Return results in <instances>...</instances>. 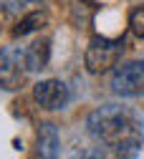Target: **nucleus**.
<instances>
[{
    "label": "nucleus",
    "instance_id": "obj_4",
    "mask_svg": "<svg viewBox=\"0 0 144 159\" xmlns=\"http://www.w3.org/2000/svg\"><path fill=\"white\" fill-rule=\"evenodd\" d=\"M111 91L119 96H144V61H127L114 68Z\"/></svg>",
    "mask_w": 144,
    "mask_h": 159
},
{
    "label": "nucleus",
    "instance_id": "obj_10",
    "mask_svg": "<svg viewBox=\"0 0 144 159\" xmlns=\"http://www.w3.org/2000/svg\"><path fill=\"white\" fill-rule=\"evenodd\" d=\"M129 28L137 38H144V5H137L129 13Z\"/></svg>",
    "mask_w": 144,
    "mask_h": 159
},
{
    "label": "nucleus",
    "instance_id": "obj_7",
    "mask_svg": "<svg viewBox=\"0 0 144 159\" xmlns=\"http://www.w3.org/2000/svg\"><path fill=\"white\" fill-rule=\"evenodd\" d=\"M142 144L127 142V144H104L99 142V147H94L86 159H139Z\"/></svg>",
    "mask_w": 144,
    "mask_h": 159
},
{
    "label": "nucleus",
    "instance_id": "obj_2",
    "mask_svg": "<svg viewBox=\"0 0 144 159\" xmlns=\"http://www.w3.org/2000/svg\"><path fill=\"white\" fill-rule=\"evenodd\" d=\"M121 53H124V38H106V35H94L89 41L86 56H84V63L86 71L99 76V73H106L109 68H114L119 63Z\"/></svg>",
    "mask_w": 144,
    "mask_h": 159
},
{
    "label": "nucleus",
    "instance_id": "obj_13",
    "mask_svg": "<svg viewBox=\"0 0 144 159\" xmlns=\"http://www.w3.org/2000/svg\"><path fill=\"white\" fill-rule=\"evenodd\" d=\"M30 159H33V157H30Z\"/></svg>",
    "mask_w": 144,
    "mask_h": 159
},
{
    "label": "nucleus",
    "instance_id": "obj_1",
    "mask_svg": "<svg viewBox=\"0 0 144 159\" xmlns=\"http://www.w3.org/2000/svg\"><path fill=\"white\" fill-rule=\"evenodd\" d=\"M86 129L96 142H104V144L144 142V129H142V121L134 116V111L116 104H104L94 109L86 119Z\"/></svg>",
    "mask_w": 144,
    "mask_h": 159
},
{
    "label": "nucleus",
    "instance_id": "obj_5",
    "mask_svg": "<svg viewBox=\"0 0 144 159\" xmlns=\"http://www.w3.org/2000/svg\"><path fill=\"white\" fill-rule=\"evenodd\" d=\"M33 98H35V104L40 109L58 111V109H63L68 104L71 91H68V86L63 81H58V78H46V81H38L33 86Z\"/></svg>",
    "mask_w": 144,
    "mask_h": 159
},
{
    "label": "nucleus",
    "instance_id": "obj_11",
    "mask_svg": "<svg viewBox=\"0 0 144 159\" xmlns=\"http://www.w3.org/2000/svg\"><path fill=\"white\" fill-rule=\"evenodd\" d=\"M81 3H86V5H94V3H96V0H81Z\"/></svg>",
    "mask_w": 144,
    "mask_h": 159
},
{
    "label": "nucleus",
    "instance_id": "obj_8",
    "mask_svg": "<svg viewBox=\"0 0 144 159\" xmlns=\"http://www.w3.org/2000/svg\"><path fill=\"white\" fill-rule=\"evenodd\" d=\"M51 61V41L48 38H38L26 48V66L28 71H43Z\"/></svg>",
    "mask_w": 144,
    "mask_h": 159
},
{
    "label": "nucleus",
    "instance_id": "obj_3",
    "mask_svg": "<svg viewBox=\"0 0 144 159\" xmlns=\"http://www.w3.org/2000/svg\"><path fill=\"white\" fill-rule=\"evenodd\" d=\"M26 51L15 46H8L0 51V89L3 91H18L26 84Z\"/></svg>",
    "mask_w": 144,
    "mask_h": 159
},
{
    "label": "nucleus",
    "instance_id": "obj_9",
    "mask_svg": "<svg viewBox=\"0 0 144 159\" xmlns=\"http://www.w3.org/2000/svg\"><path fill=\"white\" fill-rule=\"evenodd\" d=\"M46 13L43 10H28L23 18L18 20V25L13 28V35L15 38H23V35H28V33H35V30H40L46 25Z\"/></svg>",
    "mask_w": 144,
    "mask_h": 159
},
{
    "label": "nucleus",
    "instance_id": "obj_12",
    "mask_svg": "<svg viewBox=\"0 0 144 159\" xmlns=\"http://www.w3.org/2000/svg\"><path fill=\"white\" fill-rule=\"evenodd\" d=\"M73 159H81V157H73Z\"/></svg>",
    "mask_w": 144,
    "mask_h": 159
},
{
    "label": "nucleus",
    "instance_id": "obj_6",
    "mask_svg": "<svg viewBox=\"0 0 144 159\" xmlns=\"http://www.w3.org/2000/svg\"><path fill=\"white\" fill-rule=\"evenodd\" d=\"M58 149H61V136H58L56 124H51V121L40 124L38 134H35L33 159H58Z\"/></svg>",
    "mask_w": 144,
    "mask_h": 159
}]
</instances>
